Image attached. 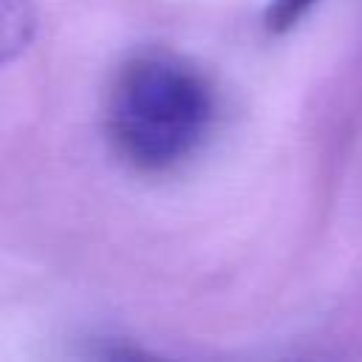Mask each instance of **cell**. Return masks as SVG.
Wrapping results in <instances>:
<instances>
[{"label": "cell", "instance_id": "1", "mask_svg": "<svg viewBox=\"0 0 362 362\" xmlns=\"http://www.w3.org/2000/svg\"><path fill=\"white\" fill-rule=\"evenodd\" d=\"M215 116L209 82L181 57L150 48L133 54L107 96V133L119 156L144 173L189 158Z\"/></svg>", "mask_w": 362, "mask_h": 362}, {"label": "cell", "instance_id": "2", "mask_svg": "<svg viewBox=\"0 0 362 362\" xmlns=\"http://www.w3.org/2000/svg\"><path fill=\"white\" fill-rule=\"evenodd\" d=\"M37 11L31 0H0V62L20 57L34 40Z\"/></svg>", "mask_w": 362, "mask_h": 362}, {"label": "cell", "instance_id": "3", "mask_svg": "<svg viewBox=\"0 0 362 362\" xmlns=\"http://www.w3.org/2000/svg\"><path fill=\"white\" fill-rule=\"evenodd\" d=\"M317 0H272L269 8L263 11V25L272 34H283L288 28H294L314 6Z\"/></svg>", "mask_w": 362, "mask_h": 362}]
</instances>
